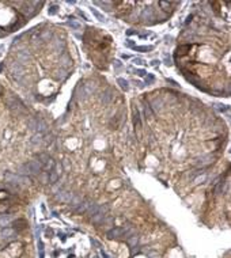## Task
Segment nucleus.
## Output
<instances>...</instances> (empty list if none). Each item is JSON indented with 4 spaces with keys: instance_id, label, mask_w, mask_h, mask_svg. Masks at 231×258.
I'll list each match as a JSON object with an SVG mask.
<instances>
[{
    "instance_id": "obj_1",
    "label": "nucleus",
    "mask_w": 231,
    "mask_h": 258,
    "mask_svg": "<svg viewBox=\"0 0 231 258\" xmlns=\"http://www.w3.org/2000/svg\"><path fill=\"white\" fill-rule=\"evenodd\" d=\"M107 212H109V205H99L98 211L91 216V222L94 224H102L103 219L107 216Z\"/></svg>"
},
{
    "instance_id": "obj_2",
    "label": "nucleus",
    "mask_w": 231,
    "mask_h": 258,
    "mask_svg": "<svg viewBox=\"0 0 231 258\" xmlns=\"http://www.w3.org/2000/svg\"><path fill=\"white\" fill-rule=\"evenodd\" d=\"M133 125H135L137 137L141 139V120H140V113L136 107H133Z\"/></svg>"
},
{
    "instance_id": "obj_3",
    "label": "nucleus",
    "mask_w": 231,
    "mask_h": 258,
    "mask_svg": "<svg viewBox=\"0 0 231 258\" xmlns=\"http://www.w3.org/2000/svg\"><path fill=\"white\" fill-rule=\"evenodd\" d=\"M126 232V228H122V227H114V228L109 230L106 232L107 239H114V238H120Z\"/></svg>"
},
{
    "instance_id": "obj_4",
    "label": "nucleus",
    "mask_w": 231,
    "mask_h": 258,
    "mask_svg": "<svg viewBox=\"0 0 231 258\" xmlns=\"http://www.w3.org/2000/svg\"><path fill=\"white\" fill-rule=\"evenodd\" d=\"M72 197H73V194L67 192V190H60V192L56 194V200L60 201V203H65V204H69Z\"/></svg>"
},
{
    "instance_id": "obj_5",
    "label": "nucleus",
    "mask_w": 231,
    "mask_h": 258,
    "mask_svg": "<svg viewBox=\"0 0 231 258\" xmlns=\"http://www.w3.org/2000/svg\"><path fill=\"white\" fill-rule=\"evenodd\" d=\"M140 19L144 22V23H148V19H155V14H154V10L151 7H146L143 8L140 14Z\"/></svg>"
},
{
    "instance_id": "obj_6",
    "label": "nucleus",
    "mask_w": 231,
    "mask_h": 258,
    "mask_svg": "<svg viewBox=\"0 0 231 258\" xmlns=\"http://www.w3.org/2000/svg\"><path fill=\"white\" fill-rule=\"evenodd\" d=\"M92 204V200L90 199H84V200H82V203L79 204V207H78L75 209V212L78 215H82V213H86V211L88 209V207Z\"/></svg>"
},
{
    "instance_id": "obj_7",
    "label": "nucleus",
    "mask_w": 231,
    "mask_h": 258,
    "mask_svg": "<svg viewBox=\"0 0 231 258\" xmlns=\"http://www.w3.org/2000/svg\"><path fill=\"white\" fill-rule=\"evenodd\" d=\"M150 106H151V109H154L155 111H162L163 110V106H165V103H163L162 98H154L150 102Z\"/></svg>"
},
{
    "instance_id": "obj_8",
    "label": "nucleus",
    "mask_w": 231,
    "mask_h": 258,
    "mask_svg": "<svg viewBox=\"0 0 231 258\" xmlns=\"http://www.w3.org/2000/svg\"><path fill=\"white\" fill-rule=\"evenodd\" d=\"M60 63H61L63 69H68L69 67L72 65V59L69 57L68 53H64V54H61V57H60Z\"/></svg>"
},
{
    "instance_id": "obj_9",
    "label": "nucleus",
    "mask_w": 231,
    "mask_h": 258,
    "mask_svg": "<svg viewBox=\"0 0 231 258\" xmlns=\"http://www.w3.org/2000/svg\"><path fill=\"white\" fill-rule=\"evenodd\" d=\"M111 98H113V91H111L110 88H107V90H105V91L101 94V101H102L103 103L105 105H107L111 101Z\"/></svg>"
},
{
    "instance_id": "obj_10",
    "label": "nucleus",
    "mask_w": 231,
    "mask_h": 258,
    "mask_svg": "<svg viewBox=\"0 0 231 258\" xmlns=\"http://www.w3.org/2000/svg\"><path fill=\"white\" fill-rule=\"evenodd\" d=\"M212 162H214V160H211V156H210V155H205V156H203V158H200V159H199V162L196 163V166H199V167L210 166Z\"/></svg>"
},
{
    "instance_id": "obj_11",
    "label": "nucleus",
    "mask_w": 231,
    "mask_h": 258,
    "mask_svg": "<svg viewBox=\"0 0 231 258\" xmlns=\"http://www.w3.org/2000/svg\"><path fill=\"white\" fill-rule=\"evenodd\" d=\"M68 76H69L68 69H63V68H61V69L57 72V75H54V79H56V80H59V82H64Z\"/></svg>"
},
{
    "instance_id": "obj_12",
    "label": "nucleus",
    "mask_w": 231,
    "mask_h": 258,
    "mask_svg": "<svg viewBox=\"0 0 231 258\" xmlns=\"http://www.w3.org/2000/svg\"><path fill=\"white\" fill-rule=\"evenodd\" d=\"M144 113H146L147 120H152V118H154V111H152L148 101H144Z\"/></svg>"
},
{
    "instance_id": "obj_13",
    "label": "nucleus",
    "mask_w": 231,
    "mask_h": 258,
    "mask_svg": "<svg viewBox=\"0 0 231 258\" xmlns=\"http://www.w3.org/2000/svg\"><path fill=\"white\" fill-rule=\"evenodd\" d=\"M82 203V197H79V196H73L72 197V200H71V203H69V205H71V208L75 211V209L79 207V204Z\"/></svg>"
},
{
    "instance_id": "obj_14",
    "label": "nucleus",
    "mask_w": 231,
    "mask_h": 258,
    "mask_svg": "<svg viewBox=\"0 0 231 258\" xmlns=\"http://www.w3.org/2000/svg\"><path fill=\"white\" fill-rule=\"evenodd\" d=\"M159 6L161 8L165 11V12H169V10L171 8V6H178V3H167V2H159Z\"/></svg>"
},
{
    "instance_id": "obj_15",
    "label": "nucleus",
    "mask_w": 231,
    "mask_h": 258,
    "mask_svg": "<svg viewBox=\"0 0 231 258\" xmlns=\"http://www.w3.org/2000/svg\"><path fill=\"white\" fill-rule=\"evenodd\" d=\"M98 208H99V205H98V204H94V203H92V204L90 205V207H88L87 211H86V213H87V215L91 218V216L94 215L97 211H98Z\"/></svg>"
},
{
    "instance_id": "obj_16",
    "label": "nucleus",
    "mask_w": 231,
    "mask_h": 258,
    "mask_svg": "<svg viewBox=\"0 0 231 258\" xmlns=\"http://www.w3.org/2000/svg\"><path fill=\"white\" fill-rule=\"evenodd\" d=\"M49 155L48 154H38V162L41 163V164H44V166H45V164L49 162Z\"/></svg>"
},
{
    "instance_id": "obj_17",
    "label": "nucleus",
    "mask_w": 231,
    "mask_h": 258,
    "mask_svg": "<svg viewBox=\"0 0 231 258\" xmlns=\"http://www.w3.org/2000/svg\"><path fill=\"white\" fill-rule=\"evenodd\" d=\"M188 50H191V45H182L177 49V53L178 54H186Z\"/></svg>"
},
{
    "instance_id": "obj_18",
    "label": "nucleus",
    "mask_w": 231,
    "mask_h": 258,
    "mask_svg": "<svg viewBox=\"0 0 231 258\" xmlns=\"http://www.w3.org/2000/svg\"><path fill=\"white\" fill-rule=\"evenodd\" d=\"M14 232H15V230H12V228H6V230H3L2 232H0V237L2 238H8L11 237Z\"/></svg>"
},
{
    "instance_id": "obj_19",
    "label": "nucleus",
    "mask_w": 231,
    "mask_h": 258,
    "mask_svg": "<svg viewBox=\"0 0 231 258\" xmlns=\"http://www.w3.org/2000/svg\"><path fill=\"white\" fill-rule=\"evenodd\" d=\"M49 182L50 184H54V182H57V179H59V177H60V175H59L57 173H56L54 170H52V171H49Z\"/></svg>"
},
{
    "instance_id": "obj_20",
    "label": "nucleus",
    "mask_w": 231,
    "mask_h": 258,
    "mask_svg": "<svg viewBox=\"0 0 231 258\" xmlns=\"http://www.w3.org/2000/svg\"><path fill=\"white\" fill-rule=\"evenodd\" d=\"M44 140V134L42 133H37V134H34V136H33V139H31V143L33 144H37V143H41V141Z\"/></svg>"
},
{
    "instance_id": "obj_21",
    "label": "nucleus",
    "mask_w": 231,
    "mask_h": 258,
    "mask_svg": "<svg viewBox=\"0 0 231 258\" xmlns=\"http://www.w3.org/2000/svg\"><path fill=\"white\" fill-rule=\"evenodd\" d=\"M117 83L120 84V86H121V88H122V90H125V91H128V90H129V83H128V82H126L125 79H121V77H120V79L117 80Z\"/></svg>"
},
{
    "instance_id": "obj_22",
    "label": "nucleus",
    "mask_w": 231,
    "mask_h": 258,
    "mask_svg": "<svg viewBox=\"0 0 231 258\" xmlns=\"http://www.w3.org/2000/svg\"><path fill=\"white\" fill-rule=\"evenodd\" d=\"M137 239H139V237H137V235L135 234L133 235V237H129V241H128V243H129V246H135L136 243H137Z\"/></svg>"
},
{
    "instance_id": "obj_23",
    "label": "nucleus",
    "mask_w": 231,
    "mask_h": 258,
    "mask_svg": "<svg viewBox=\"0 0 231 258\" xmlns=\"http://www.w3.org/2000/svg\"><path fill=\"white\" fill-rule=\"evenodd\" d=\"M113 67H114V69H116V71H120V69L122 68V63L120 61V60H114Z\"/></svg>"
},
{
    "instance_id": "obj_24",
    "label": "nucleus",
    "mask_w": 231,
    "mask_h": 258,
    "mask_svg": "<svg viewBox=\"0 0 231 258\" xmlns=\"http://www.w3.org/2000/svg\"><path fill=\"white\" fill-rule=\"evenodd\" d=\"M133 48H135L136 50H143V52H146V50L148 52V50H152V49H154V48H152L151 45H150V46H133Z\"/></svg>"
},
{
    "instance_id": "obj_25",
    "label": "nucleus",
    "mask_w": 231,
    "mask_h": 258,
    "mask_svg": "<svg viewBox=\"0 0 231 258\" xmlns=\"http://www.w3.org/2000/svg\"><path fill=\"white\" fill-rule=\"evenodd\" d=\"M91 11H92V14H94V15H95L97 18H98L99 21H105V18H103V15H101V14H99V12H98V11H97V10L91 8Z\"/></svg>"
},
{
    "instance_id": "obj_26",
    "label": "nucleus",
    "mask_w": 231,
    "mask_h": 258,
    "mask_svg": "<svg viewBox=\"0 0 231 258\" xmlns=\"http://www.w3.org/2000/svg\"><path fill=\"white\" fill-rule=\"evenodd\" d=\"M69 26H71L72 29H76V30H78V29H80V25H79V23H76V22H69Z\"/></svg>"
},
{
    "instance_id": "obj_27",
    "label": "nucleus",
    "mask_w": 231,
    "mask_h": 258,
    "mask_svg": "<svg viewBox=\"0 0 231 258\" xmlns=\"http://www.w3.org/2000/svg\"><path fill=\"white\" fill-rule=\"evenodd\" d=\"M154 79H155V77L152 76V75H148V76H147V79H146V83H147V84H151L152 82H154Z\"/></svg>"
},
{
    "instance_id": "obj_28",
    "label": "nucleus",
    "mask_w": 231,
    "mask_h": 258,
    "mask_svg": "<svg viewBox=\"0 0 231 258\" xmlns=\"http://www.w3.org/2000/svg\"><path fill=\"white\" fill-rule=\"evenodd\" d=\"M200 181H201V182L205 181V175H203V177H199V178H196V179H195L196 184H200Z\"/></svg>"
},
{
    "instance_id": "obj_29",
    "label": "nucleus",
    "mask_w": 231,
    "mask_h": 258,
    "mask_svg": "<svg viewBox=\"0 0 231 258\" xmlns=\"http://www.w3.org/2000/svg\"><path fill=\"white\" fill-rule=\"evenodd\" d=\"M218 106H219L218 109L220 110V111H226V110H229V107H227V106H224V105H218Z\"/></svg>"
},
{
    "instance_id": "obj_30",
    "label": "nucleus",
    "mask_w": 231,
    "mask_h": 258,
    "mask_svg": "<svg viewBox=\"0 0 231 258\" xmlns=\"http://www.w3.org/2000/svg\"><path fill=\"white\" fill-rule=\"evenodd\" d=\"M136 73L139 75V76H144V75H146V71H143V69H139V71H137Z\"/></svg>"
},
{
    "instance_id": "obj_31",
    "label": "nucleus",
    "mask_w": 231,
    "mask_h": 258,
    "mask_svg": "<svg viewBox=\"0 0 231 258\" xmlns=\"http://www.w3.org/2000/svg\"><path fill=\"white\" fill-rule=\"evenodd\" d=\"M56 12H57V7L53 6V7H52V10L49 11V14H56Z\"/></svg>"
},
{
    "instance_id": "obj_32",
    "label": "nucleus",
    "mask_w": 231,
    "mask_h": 258,
    "mask_svg": "<svg viewBox=\"0 0 231 258\" xmlns=\"http://www.w3.org/2000/svg\"><path fill=\"white\" fill-rule=\"evenodd\" d=\"M141 63H143L141 59H135V64H141Z\"/></svg>"
},
{
    "instance_id": "obj_33",
    "label": "nucleus",
    "mask_w": 231,
    "mask_h": 258,
    "mask_svg": "<svg viewBox=\"0 0 231 258\" xmlns=\"http://www.w3.org/2000/svg\"><path fill=\"white\" fill-rule=\"evenodd\" d=\"M156 64H159V61H156V60H154V61H152V65H156Z\"/></svg>"
}]
</instances>
